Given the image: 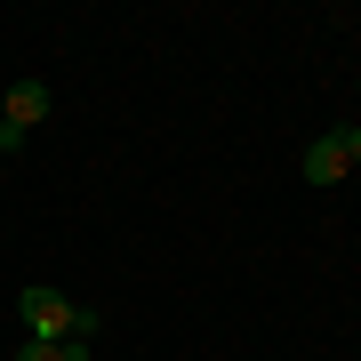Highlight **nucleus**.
<instances>
[{
    "label": "nucleus",
    "mask_w": 361,
    "mask_h": 361,
    "mask_svg": "<svg viewBox=\"0 0 361 361\" xmlns=\"http://www.w3.org/2000/svg\"><path fill=\"white\" fill-rule=\"evenodd\" d=\"M297 177L305 185H337V177H353V169H345V153H337V137H313L305 161H297Z\"/></svg>",
    "instance_id": "obj_3"
},
{
    "label": "nucleus",
    "mask_w": 361,
    "mask_h": 361,
    "mask_svg": "<svg viewBox=\"0 0 361 361\" xmlns=\"http://www.w3.org/2000/svg\"><path fill=\"white\" fill-rule=\"evenodd\" d=\"M16 361H89V345H65V337H25Z\"/></svg>",
    "instance_id": "obj_4"
},
{
    "label": "nucleus",
    "mask_w": 361,
    "mask_h": 361,
    "mask_svg": "<svg viewBox=\"0 0 361 361\" xmlns=\"http://www.w3.org/2000/svg\"><path fill=\"white\" fill-rule=\"evenodd\" d=\"M16 322H25V337H97V313L73 305V297L49 289V281H25V289H16Z\"/></svg>",
    "instance_id": "obj_1"
},
{
    "label": "nucleus",
    "mask_w": 361,
    "mask_h": 361,
    "mask_svg": "<svg viewBox=\"0 0 361 361\" xmlns=\"http://www.w3.org/2000/svg\"><path fill=\"white\" fill-rule=\"evenodd\" d=\"M40 121H49V80H8V89H0V129L32 137Z\"/></svg>",
    "instance_id": "obj_2"
},
{
    "label": "nucleus",
    "mask_w": 361,
    "mask_h": 361,
    "mask_svg": "<svg viewBox=\"0 0 361 361\" xmlns=\"http://www.w3.org/2000/svg\"><path fill=\"white\" fill-rule=\"evenodd\" d=\"M337 153H345V169H361V121H353V129H337Z\"/></svg>",
    "instance_id": "obj_5"
}]
</instances>
